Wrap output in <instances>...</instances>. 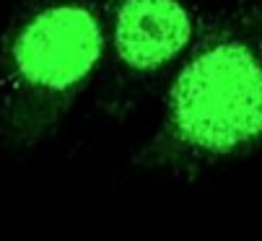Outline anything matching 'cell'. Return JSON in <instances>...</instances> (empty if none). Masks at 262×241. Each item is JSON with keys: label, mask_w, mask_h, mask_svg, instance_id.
<instances>
[{"label": "cell", "mask_w": 262, "mask_h": 241, "mask_svg": "<svg viewBox=\"0 0 262 241\" xmlns=\"http://www.w3.org/2000/svg\"><path fill=\"white\" fill-rule=\"evenodd\" d=\"M259 143L262 39L223 29L174 78L151 158L171 171H195Z\"/></svg>", "instance_id": "1"}, {"label": "cell", "mask_w": 262, "mask_h": 241, "mask_svg": "<svg viewBox=\"0 0 262 241\" xmlns=\"http://www.w3.org/2000/svg\"><path fill=\"white\" fill-rule=\"evenodd\" d=\"M104 50L91 6L57 3L29 16L8 39L0 130L8 145L31 148L68 114Z\"/></svg>", "instance_id": "2"}, {"label": "cell", "mask_w": 262, "mask_h": 241, "mask_svg": "<svg viewBox=\"0 0 262 241\" xmlns=\"http://www.w3.org/2000/svg\"><path fill=\"white\" fill-rule=\"evenodd\" d=\"M192 39V18L179 0H122L115 16V50L133 70H159Z\"/></svg>", "instance_id": "3"}]
</instances>
